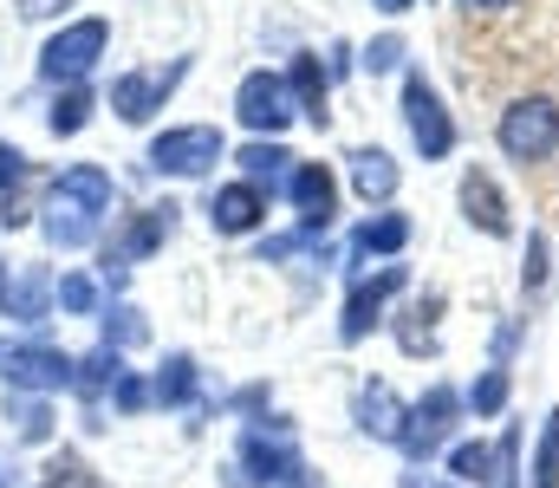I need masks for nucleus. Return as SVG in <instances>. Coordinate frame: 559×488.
Returning a JSON list of instances; mask_svg holds the SVG:
<instances>
[{
	"label": "nucleus",
	"instance_id": "nucleus-4",
	"mask_svg": "<svg viewBox=\"0 0 559 488\" xmlns=\"http://www.w3.org/2000/svg\"><path fill=\"white\" fill-rule=\"evenodd\" d=\"M150 163H156V169H169V176H202V169H215V163H222V131H209V124L163 131V138L150 144Z\"/></svg>",
	"mask_w": 559,
	"mask_h": 488
},
{
	"label": "nucleus",
	"instance_id": "nucleus-11",
	"mask_svg": "<svg viewBox=\"0 0 559 488\" xmlns=\"http://www.w3.org/2000/svg\"><path fill=\"white\" fill-rule=\"evenodd\" d=\"M293 202H299V215H306L312 228H325L332 209H338V189H332V176H325L319 163H299V176H293Z\"/></svg>",
	"mask_w": 559,
	"mask_h": 488
},
{
	"label": "nucleus",
	"instance_id": "nucleus-8",
	"mask_svg": "<svg viewBox=\"0 0 559 488\" xmlns=\"http://www.w3.org/2000/svg\"><path fill=\"white\" fill-rule=\"evenodd\" d=\"M293 118V105H286V85L267 79V72H254V79H241V124H254V131H280Z\"/></svg>",
	"mask_w": 559,
	"mask_h": 488
},
{
	"label": "nucleus",
	"instance_id": "nucleus-24",
	"mask_svg": "<svg viewBox=\"0 0 559 488\" xmlns=\"http://www.w3.org/2000/svg\"><path fill=\"white\" fill-rule=\"evenodd\" d=\"M468 13H501V7H514V0H462Z\"/></svg>",
	"mask_w": 559,
	"mask_h": 488
},
{
	"label": "nucleus",
	"instance_id": "nucleus-7",
	"mask_svg": "<svg viewBox=\"0 0 559 488\" xmlns=\"http://www.w3.org/2000/svg\"><path fill=\"white\" fill-rule=\"evenodd\" d=\"M182 79V66H169V72H131V79H118L111 85V111L124 118V124H143L156 105H163V92Z\"/></svg>",
	"mask_w": 559,
	"mask_h": 488
},
{
	"label": "nucleus",
	"instance_id": "nucleus-14",
	"mask_svg": "<svg viewBox=\"0 0 559 488\" xmlns=\"http://www.w3.org/2000/svg\"><path fill=\"white\" fill-rule=\"evenodd\" d=\"M358 189L365 195H391L397 189V169H391L384 151H358Z\"/></svg>",
	"mask_w": 559,
	"mask_h": 488
},
{
	"label": "nucleus",
	"instance_id": "nucleus-17",
	"mask_svg": "<svg viewBox=\"0 0 559 488\" xmlns=\"http://www.w3.org/2000/svg\"><path fill=\"white\" fill-rule=\"evenodd\" d=\"M241 163H248V176H274L280 163H293V157H286L280 144H248V151H241Z\"/></svg>",
	"mask_w": 559,
	"mask_h": 488
},
{
	"label": "nucleus",
	"instance_id": "nucleus-19",
	"mask_svg": "<svg viewBox=\"0 0 559 488\" xmlns=\"http://www.w3.org/2000/svg\"><path fill=\"white\" fill-rule=\"evenodd\" d=\"M455 476H475V483H488V450H455Z\"/></svg>",
	"mask_w": 559,
	"mask_h": 488
},
{
	"label": "nucleus",
	"instance_id": "nucleus-1",
	"mask_svg": "<svg viewBox=\"0 0 559 488\" xmlns=\"http://www.w3.org/2000/svg\"><path fill=\"white\" fill-rule=\"evenodd\" d=\"M111 209V176L98 169V163H79V169H66L59 182H52V209H46V235L59 241V248H79V241H92V222Z\"/></svg>",
	"mask_w": 559,
	"mask_h": 488
},
{
	"label": "nucleus",
	"instance_id": "nucleus-13",
	"mask_svg": "<svg viewBox=\"0 0 559 488\" xmlns=\"http://www.w3.org/2000/svg\"><path fill=\"white\" fill-rule=\"evenodd\" d=\"M293 92H299V111H306V118H325V79H319V59H299V66H293Z\"/></svg>",
	"mask_w": 559,
	"mask_h": 488
},
{
	"label": "nucleus",
	"instance_id": "nucleus-21",
	"mask_svg": "<svg viewBox=\"0 0 559 488\" xmlns=\"http://www.w3.org/2000/svg\"><path fill=\"white\" fill-rule=\"evenodd\" d=\"M182 391H189V365L176 358V365H169V378H156V397H182Z\"/></svg>",
	"mask_w": 559,
	"mask_h": 488
},
{
	"label": "nucleus",
	"instance_id": "nucleus-23",
	"mask_svg": "<svg viewBox=\"0 0 559 488\" xmlns=\"http://www.w3.org/2000/svg\"><path fill=\"white\" fill-rule=\"evenodd\" d=\"M118 404H124V410H138V404H143V384H138V378H124V384H118Z\"/></svg>",
	"mask_w": 559,
	"mask_h": 488
},
{
	"label": "nucleus",
	"instance_id": "nucleus-25",
	"mask_svg": "<svg viewBox=\"0 0 559 488\" xmlns=\"http://www.w3.org/2000/svg\"><path fill=\"white\" fill-rule=\"evenodd\" d=\"M378 7H384V13H404V7H411V0H378Z\"/></svg>",
	"mask_w": 559,
	"mask_h": 488
},
{
	"label": "nucleus",
	"instance_id": "nucleus-15",
	"mask_svg": "<svg viewBox=\"0 0 559 488\" xmlns=\"http://www.w3.org/2000/svg\"><path fill=\"white\" fill-rule=\"evenodd\" d=\"M85 118H92V92H66V98L52 105V131H59V138L85 131Z\"/></svg>",
	"mask_w": 559,
	"mask_h": 488
},
{
	"label": "nucleus",
	"instance_id": "nucleus-12",
	"mask_svg": "<svg viewBox=\"0 0 559 488\" xmlns=\"http://www.w3.org/2000/svg\"><path fill=\"white\" fill-rule=\"evenodd\" d=\"M462 209H468V222H481L488 235H508V202L495 195V182H488L481 169L462 176Z\"/></svg>",
	"mask_w": 559,
	"mask_h": 488
},
{
	"label": "nucleus",
	"instance_id": "nucleus-10",
	"mask_svg": "<svg viewBox=\"0 0 559 488\" xmlns=\"http://www.w3.org/2000/svg\"><path fill=\"white\" fill-rule=\"evenodd\" d=\"M209 215H215V228H222V235H248V228L267 215V195H261L254 182H235V189H222V195H215V209H209Z\"/></svg>",
	"mask_w": 559,
	"mask_h": 488
},
{
	"label": "nucleus",
	"instance_id": "nucleus-22",
	"mask_svg": "<svg viewBox=\"0 0 559 488\" xmlns=\"http://www.w3.org/2000/svg\"><path fill=\"white\" fill-rule=\"evenodd\" d=\"M20 169H26V157H20V151H13V144H0V182H13V176H20Z\"/></svg>",
	"mask_w": 559,
	"mask_h": 488
},
{
	"label": "nucleus",
	"instance_id": "nucleus-16",
	"mask_svg": "<svg viewBox=\"0 0 559 488\" xmlns=\"http://www.w3.org/2000/svg\"><path fill=\"white\" fill-rule=\"evenodd\" d=\"M534 488H559V410L547 417V437H540V463H534Z\"/></svg>",
	"mask_w": 559,
	"mask_h": 488
},
{
	"label": "nucleus",
	"instance_id": "nucleus-2",
	"mask_svg": "<svg viewBox=\"0 0 559 488\" xmlns=\"http://www.w3.org/2000/svg\"><path fill=\"white\" fill-rule=\"evenodd\" d=\"M495 138H501V151L514 163H547L554 144H559V105L554 98H514V105L501 111Z\"/></svg>",
	"mask_w": 559,
	"mask_h": 488
},
{
	"label": "nucleus",
	"instance_id": "nucleus-20",
	"mask_svg": "<svg viewBox=\"0 0 559 488\" xmlns=\"http://www.w3.org/2000/svg\"><path fill=\"white\" fill-rule=\"evenodd\" d=\"M59 300H66L72 313H85V307H92L98 294H92V281H66V287H59Z\"/></svg>",
	"mask_w": 559,
	"mask_h": 488
},
{
	"label": "nucleus",
	"instance_id": "nucleus-5",
	"mask_svg": "<svg viewBox=\"0 0 559 488\" xmlns=\"http://www.w3.org/2000/svg\"><path fill=\"white\" fill-rule=\"evenodd\" d=\"M0 378L20 391H59L72 378V358L52 345H0Z\"/></svg>",
	"mask_w": 559,
	"mask_h": 488
},
{
	"label": "nucleus",
	"instance_id": "nucleus-26",
	"mask_svg": "<svg viewBox=\"0 0 559 488\" xmlns=\"http://www.w3.org/2000/svg\"><path fill=\"white\" fill-rule=\"evenodd\" d=\"M0 488H13V476H0Z\"/></svg>",
	"mask_w": 559,
	"mask_h": 488
},
{
	"label": "nucleus",
	"instance_id": "nucleus-18",
	"mask_svg": "<svg viewBox=\"0 0 559 488\" xmlns=\"http://www.w3.org/2000/svg\"><path fill=\"white\" fill-rule=\"evenodd\" d=\"M397 241H404V222H397V215L365 222V235H358V248H397Z\"/></svg>",
	"mask_w": 559,
	"mask_h": 488
},
{
	"label": "nucleus",
	"instance_id": "nucleus-3",
	"mask_svg": "<svg viewBox=\"0 0 559 488\" xmlns=\"http://www.w3.org/2000/svg\"><path fill=\"white\" fill-rule=\"evenodd\" d=\"M105 39H111V26H105V20H79V26H66V33H52V39H46V52H39V72H46V79H66V85H79V79L98 66Z\"/></svg>",
	"mask_w": 559,
	"mask_h": 488
},
{
	"label": "nucleus",
	"instance_id": "nucleus-9",
	"mask_svg": "<svg viewBox=\"0 0 559 488\" xmlns=\"http://www.w3.org/2000/svg\"><path fill=\"white\" fill-rule=\"evenodd\" d=\"M46 300H52L46 267H20L13 281H0V313L7 320H46Z\"/></svg>",
	"mask_w": 559,
	"mask_h": 488
},
{
	"label": "nucleus",
	"instance_id": "nucleus-6",
	"mask_svg": "<svg viewBox=\"0 0 559 488\" xmlns=\"http://www.w3.org/2000/svg\"><path fill=\"white\" fill-rule=\"evenodd\" d=\"M404 111H411V138H417L423 157H442V151L455 144V124L442 118V105H436V92H429L423 79L404 85Z\"/></svg>",
	"mask_w": 559,
	"mask_h": 488
}]
</instances>
